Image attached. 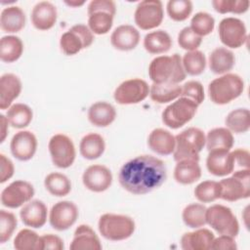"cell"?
Masks as SVG:
<instances>
[{
	"instance_id": "cell-1",
	"label": "cell",
	"mask_w": 250,
	"mask_h": 250,
	"mask_svg": "<svg viewBox=\"0 0 250 250\" xmlns=\"http://www.w3.org/2000/svg\"><path fill=\"white\" fill-rule=\"evenodd\" d=\"M167 179L165 163L149 154L127 161L119 170L120 186L130 193L141 195L158 188Z\"/></svg>"
},
{
	"instance_id": "cell-2",
	"label": "cell",
	"mask_w": 250,
	"mask_h": 250,
	"mask_svg": "<svg viewBox=\"0 0 250 250\" xmlns=\"http://www.w3.org/2000/svg\"><path fill=\"white\" fill-rule=\"evenodd\" d=\"M148 76L156 84H179L187 74L184 70L182 58L178 54L154 58L148 65Z\"/></svg>"
},
{
	"instance_id": "cell-3",
	"label": "cell",
	"mask_w": 250,
	"mask_h": 250,
	"mask_svg": "<svg viewBox=\"0 0 250 250\" xmlns=\"http://www.w3.org/2000/svg\"><path fill=\"white\" fill-rule=\"evenodd\" d=\"M244 91L243 79L235 73H226L215 78L208 85L211 102L216 104H227L237 99Z\"/></svg>"
},
{
	"instance_id": "cell-4",
	"label": "cell",
	"mask_w": 250,
	"mask_h": 250,
	"mask_svg": "<svg viewBox=\"0 0 250 250\" xmlns=\"http://www.w3.org/2000/svg\"><path fill=\"white\" fill-rule=\"evenodd\" d=\"M176 146L173 156L176 162L181 160L199 161V153L205 146V134L196 127H189L175 136Z\"/></svg>"
},
{
	"instance_id": "cell-5",
	"label": "cell",
	"mask_w": 250,
	"mask_h": 250,
	"mask_svg": "<svg viewBox=\"0 0 250 250\" xmlns=\"http://www.w3.org/2000/svg\"><path fill=\"white\" fill-rule=\"evenodd\" d=\"M98 229L103 237L111 241H121L133 235L136 224L127 215L105 213L98 222Z\"/></svg>"
},
{
	"instance_id": "cell-6",
	"label": "cell",
	"mask_w": 250,
	"mask_h": 250,
	"mask_svg": "<svg viewBox=\"0 0 250 250\" xmlns=\"http://www.w3.org/2000/svg\"><path fill=\"white\" fill-rule=\"evenodd\" d=\"M198 104L193 101L180 97L162 111V122L171 129H178L189 122L195 115Z\"/></svg>"
},
{
	"instance_id": "cell-7",
	"label": "cell",
	"mask_w": 250,
	"mask_h": 250,
	"mask_svg": "<svg viewBox=\"0 0 250 250\" xmlns=\"http://www.w3.org/2000/svg\"><path fill=\"white\" fill-rule=\"evenodd\" d=\"M206 224L220 234L235 237L239 232V224L229 207L214 204L206 209Z\"/></svg>"
},
{
	"instance_id": "cell-8",
	"label": "cell",
	"mask_w": 250,
	"mask_h": 250,
	"mask_svg": "<svg viewBox=\"0 0 250 250\" xmlns=\"http://www.w3.org/2000/svg\"><path fill=\"white\" fill-rule=\"evenodd\" d=\"M229 178L221 180L220 198L233 202L250 195V169L235 170Z\"/></svg>"
},
{
	"instance_id": "cell-9",
	"label": "cell",
	"mask_w": 250,
	"mask_h": 250,
	"mask_svg": "<svg viewBox=\"0 0 250 250\" xmlns=\"http://www.w3.org/2000/svg\"><path fill=\"white\" fill-rule=\"evenodd\" d=\"M93 42L94 33L90 28L83 23H77L62 33L60 39V47L66 56H73L82 49L90 47Z\"/></svg>"
},
{
	"instance_id": "cell-10",
	"label": "cell",
	"mask_w": 250,
	"mask_h": 250,
	"mask_svg": "<svg viewBox=\"0 0 250 250\" xmlns=\"http://www.w3.org/2000/svg\"><path fill=\"white\" fill-rule=\"evenodd\" d=\"M48 149L55 166L65 169L70 167L76 156V150L72 140L64 134L52 136L48 144Z\"/></svg>"
},
{
	"instance_id": "cell-11",
	"label": "cell",
	"mask_w": 250,
	"mask_h": 250,
	"mask_svg": "<svg viewBox=\"0 0 250 250\" xmlns=\"http://www.w3.org/2000/svg\"><path fill=\"white\" fill-rule=\"evenodd\" d=\"M163 17V5L159 0H144L139 2L134 14L135 23L143 30H149L159 26Z\"/></svg>"
},
{
	"instance_id": "cell-12",
	"label": "cell",
	"mask_w": 250,
	"mask_h": 250,
	"mask_svg": "<svg viewBox=\"0 0 250 250\" xmlns=\"http://www.w3.org/2000/svg\"><path fill=\"white\" fill-rule=\"evenodd\" d=\"M149 95L148 84L141 78H132L120 83L113 98L119 104H135L143 102Z\"/></svg>"
},
{
	"instance_id": "cell-13",
	"label": "cell",
	"mask_w": 250,
	"mask_h": 250,
	"mask_svg": "<svg viewBox=\"0 0 250 250\" xmlns=\"http://www.w3.org/2000/svg\"><path fill=\"white\" fill-rule=\"evenodd\" d=\"M219 37L221 42L229 48L237 49L247 40V30L244 22L237 18H225L219 23Z\"/></svg>"
},
{
	"instance_id": "cell-14",
	"label": "cell",
	"mask_w": 250,
	"mask_h": 250,
	"mask_svg": "<svg viewBox=\"0 0 250 250\" xmlns=\"http://www.w3.org/2000/svg\"><path fill=\"white\" fill-rule=\"evenodd\" d=\"M34 192V188L29 182L17 180L2 190L1 203L5 207L15 209L30 201Z\"/></svg>"
},
{
	"instance_id": "cell-15",
	"label": "cell",
	"mask_w": 250,
	"mask_h": 250,
	"mask_svg": "<svg viewBox=\"0 0 250 250\" xmlns=\"http://www.w3.org/2000/svg\"><path fill=\"white\" fill-rule=\"evenodd\" d=\"M79 211L75 203L62 200L55 203L49 214V222L53 229L62 231L72 227L78 219Z\"/></svg>"
},
{
	"instance_id": "cell-16",
	"label": "cell",
	"mask_w": 250,
	"mask_h": 250,
	"mask_svg": "<svg viewBox=\"0 0 250 250\" xmlns=\"http://www.w3.org/2000/svg\"><path fill=\"white\" fill-rule=\"evenodd\" d=\"M84 187L94 192H103L112 184L111 171L104 165L94 164L85 169L82 175Z\"/></svg>"
},
{
	"instance_id": "cell-17",
	"label": "cell",
	"mask_w": 250,
	"mask_h": 250,
	"mask_svg": "<svg viewBox=\"0 0 250 250\" xmlns=\"http://www.w3.org/2000/svg\"><path fill=\"white\" fill-rule=\"evenodd\" d=\"M13 156L20 161L31 159L37 149V139L31 131H20L16 133L10 143Z\"/></svg>"
},
{
	"instance_id": "cell-18",
	"label": "cell",
	"mask_w": 250,
	"mask_h": 250,
	"mask_svg": "<svg viewBox=\"0 0 250 250\" xmlns=\"http://www.w3.org/2000/svg\"><path fill=\"white\" fill-rule=\"evenodd\" d=\"M206 167L209 173L214 176L223 177L234 171V160L229 150L209 151L206 158Z\"/></svg>"
},
{
	"instance_id": "cell-19",
	"label": "cell",
	"mask_w": 250,
	"mask_h": 250,
	"mask_svg": "<svg viewBox=\"0 0 250 250\" xmlns=\"http://www.w3.org/2000/svg\"><path fill=\"white\" fill-rule=\"evenodd\" d=\"M47 206L39 199L28 201L20 211V217L22 223L33 229L42 228L47 222Z\"/></svg>"
},
{
	"instance_id": "cell-20",
	"label": "cell",
	"mask_w": 250,
	"mask_h": 250,
	"mask_svg": "<svg viewBox=\"0 0 250 250\" xmlns=\"http://www.w3.org/2000/svg\"><path fill=\"white\" fill-rule=\"evenodd\" d=\"M58 18L56 6L49 1H41L34 5L31 11V22L38 30L51 29Z\"/></svg>"
},
{
	"instance_id": "cell-21",
	"label": "cell",
	"mask_w": 250,
	"mask_h": 250,
	"mask_svg": "<svg viewBox=\"0 0 250 250\" xmlns=\"http://www.w3.org/2000/svg\"><path fill=\"white\" fill-rule=\"evenodd\" d=\"M140 42V32L130 24L117 26L110 35L111 45L119 51H130L135 49Z\"/></svg>"
},
{
	"instance_id": "cell-22",
	"label": "cell",
	"mask_w": 250,
	"mask_h": 250,
	"mask_svg": "<svg viewBox=\"0 0 250 250\" xmlns=\"http://www.w3.org/2000/svg\"><path fill=\"white\" fill-rule=\"evenodd\" d=\"M21 92V81L14 73H4L0 77V108L7 109Z\"/></svg>"
},
{
	"instance_id": "cell-23",
	"label": "cell",
	"mask_w": 250,
	"mask_h": 250,
	"mask_svg": "<svg viewBox=\"0 0 250 250\" xmlns=\"http://www.w3.org/2000/svg\"><path fill=\"white\" fill-rule=\"evenodd\" d=\"M147 146L153 152L159 155H170L175 149V136L168 130L156 128L148 135Z\"/></svg>"
},
{
	"instance_id": "cell-24",
	"label": "cell",
	"mask_w": 250,
	"mask_h": 250,
	"mask_svg": "<svg viewBox=\"0 0 250 250\" xmlns=\"http://www.w3.org/2000/svg\"><path fill=\"white\" fill-rule=\"evenodd\" d=\"M214 238V233L210 229L198 228L194 231L183 234L181 237V247L184 250H209Z\"/></svg>"
},
{
	"instance_id": "cell-25",
	"label": "cell",
	"mask_w": 250,
	"mask_h": 250,
	"mask_svg": "<svg viewBox=\"0 0 250 250\" xmlns=\"http://www.w3.org/2000/svg\"><path fill=\"white\" fill-rule=\"evenodd\" d=\"M69 248L71 250H101L102 244L90 226L80 225L74 231Z\"/></svg>"
},
{
	"instance_id": "cell-26",
	"label": "cell",
	"mask_w": 250,
	"mask_h": 250,
	"mask_svg": "<svg viewBox=\"0 0 250 250\" xmlns=\"http://www.w3.org/2000/svg\"><path fill=\"white\" fill-rule=\"evenodd\" d=\"M209 67L215 74L229 73L235 64L234 54L228 48L218 47L209 55Z\"/></svg>"
},
{
	"instance_id": "cell-27",
	"label": "cell",
	"mask_w": 250,
	"mask_h": 250,
	"mask_svg": "<svg viewBox=\"0 0 250 250\" xmlns=\"http://www.w3.org/2000/svg\"><path fill=\"white\" fill-rule=\"evenodd\" d=\"M88 120L97 127H107L116 118V110L112 104L106 102H97L88 109Z\"/></svg>"
},
{
	"instance_id": "cell-28",
	"label": "cell",
	"mask_w": 250,
	"mask_h": 250,
	"mask_svg": "<svg viewBox=\"0 0 250 250\" xmlns=\"http://www.w3.org/2000/svg\"><path fill=\"white\" fill-rule=\"evenodd\" d=\"M25 25V14L19 6H8L0 15V26L4 32L15 33Z\"/></svg>"
},
{
	"instance_id": "cell-29",
	"label": "cell",
	"mask_w": 250,
	"mask_h": 250,
	"mask_svg": "<svg viewBox=\"0 0 250 250\" xmlns=\"http://www.w3.org/2000/svg\"><path fill=\"white\" fill-rule=\"evenodd\" d=\"M205 145L208 151L230 150L234 144L232 133L226 127L211 129L205 136Z\"/></svg>"
},
{
	"instance_id": "cell-30",
	"label": "cell",
	"mask_w": 250,
	"mask_h": 250,
	"mask_svg": "<svg viewBox=\"0 0 250 250\" xmlns=\"http://www.w3.org/2000/svg\"><path fill=\"white\" fill-rule=\"evenodd\" d=\"M105 149L104 138L98 133H89L85 135L79 144V151L83 158L94 160L103 155Z\"/></svg>"
},
{
	"instance_id": "cell-31",
	"label": "cell",
	"mask_w": 250,
	"mask_h": 250,
	"mask_svg": "<svg viewBox=\"0 0 250 250\" xmlns=\"http://www.w3.org/2000/svg\"><path fill=\"white\" fill-rule=\"evenodd\" d=\"M173 41L169 33L165 30L158 29L148 32L144 38V47L146 52L153 55L163 54L170 50Z\"/></svg>"
},
{
	"instance_id": "cell-32",
	"label": "cell",
	"mask_w": 250,
	"mask_h": 250,
	"mask_svg": "<svg viewBox=\"0 0 250 250\" xmlns=\"http://www.w3.org/2000/svg\"><path fill=\"white\" fill-rule=\"evenodd\" d=\"M201 177V168L198 161L181 160L174 169V179L182 185H191Z\"/></svg>"
},
{
	"instance_id": "cell-33",
	"label": "cell",
	"mask_w": 250,
	"mask_h": 250,
	"mask_svg": "<svg viewBox=\"0 0 250 250\" xmlns=\"http://www.w3.org/2000/svg\"><path fill=\"white\" fill-rule=\"evenodd\" d=\"M23 52L21 39L15 35L3 36L0 40V59L4 62H14L18 61Z\"/></svg>"
},
{
	"instance_id": "cell-34",
	"label": "cell",
	"mask_w": 250,
	"mask_h": 250,
	"mask_svg": "<svg viewBox=\"0 0 250 250\" xmlns=\"http://www.w3.org/2000/svg\"><path fill=\"white\" fill-rule=\"evenodd\" d=\"M182 86L179 84H156L152 83L149 87V97L157 104H166L181 97Z\"/></svg>"
},
{
	"instance_id": "cell-35",
	"label": "cell",
	"mask_w": 250,
	"mask_h": 250,
	"mask_svg": "<svg viewBox=\"0 0 250 250\" xmlns=\"http://www.w3.org/2000/svg\"><path fill=\"white\" fill-rule=\"evenodd\" d=\"M10 125L14 128L22 129L27 127L33 118L32 109L25 104H12L6 114Z\"/></svg>"
},
{
	"instance_id": "cell-36",
	"label": "cell",
	"mask_w": 250,
	"mask_h": 250,
	"mask_svg": "<svg viewBox=\"0 0 250 250\" xmlns=\"http://www.w3.org/2000/svg\"><path fill=\"white\" fill-rule=\"evenodd\" d=\"M226 128L231 133L242 134L250 129V112L248 108H236L231 110L225 119Z\"/></svg>"
},
{
	"instance_id": "cell-37",
	"label": "cell",
	"mask_w": 250,
	"mask_h": 250,
	"mask_svg": "<svg viewBox=\"0 0 250 250\" xmlns=\"http://www.w3.org/2000/svg\"><path fill=\"white\" fill-rule=\"evenodd\" d=\"M45 188L54 196L62 197L67 195L71 190L70 180L63 174L52 172L45 177Z\"/></svg>"
},
{
	"instance_id": "cell-38",
	"label": "cell",
	"mask_w": 250,
	"mask_h": 250,
	"mask_svg": "<svg viewBox=\"0 0 250 250\" xmlns=\"http://www.w3.org/2000/svg\"><path fill=\"white\" fill-rule=\"evenodd\" d=\"M206 207L200 203L187 205L182 213V218L186 226L191 229H198L206 225Z\"/></svg>"
},
{
	"instance_id": "cell-39",
	"label": "cell",
	"mask_w": 250,
	"mask_h": 250,
	"mask_svg": "<svg viewBox=\"0 0 250 250\" xmlns=\"http://www.w3.org/2000/svg\"><path fill=\"white\" fill-rule=\"evenodd\" d=\"M182 63L186 74L196 76L204 72L206 67V58L199 50L189 51L184 55Z\"/></svg>"
},
{
	"instance_id": "cell-40",
	"label": "cell",
	"mask_w": 250,
	"mask_h": 250,
	"mask_svg": "<svg viewBox=\"0 0 250 250\" xmlns=\"http://www.w3.org/2000/svg\"><path fill=\"white\" fill-rule=\"evenodd\" d=\"M195 198L201 203L213 202L221 196V186L216 181H203L199 183L193 190Z\"/></svg>"
},
{
	"instance_id": "cell-41",
	"label": "cell",
	"mask_w": 250,
	"mask_h": 250,
	"mask_svg": "<svg viewBox=\"0 0 250 250\" xmlns=\"http://www.w3.org/2000/svg\"><path fill=\"white\" fill-rule=\"evenodd\" d=\"M17 250H42L41 236L30 229H21L14 239Z\"/></svg>"
},
{
	"instance_id": "cell-42",
	"label": "cell",
	"mask_w": 250,
	"mask_h": 250,
	"mask_svg": "<svg viewBox=\"0 0 250 250\" xmlns=\"http://www.w3.org/2000/svg\"><path fill=\"white\" fill-rule=\"evenodd\" d=\"M114 16L106 12H96L89 15L88 27L97 35L106 34L112 27Z\"/></svg>"
},
{
	"instance_id": "cell-43",
	"label": "cell",
	"mask_w": 250,
	"mask_h": 250,
	"mask_svg": "<svg viewBox=\"0 0 250 250\" xmlns=\"http://www.w3.org/2000/svg\"><path fill=\"white\" fill-rule=\"evenodd\" d=\"M169 18L175 21H186L192 12L190 0H169L166 5Z\"/></svg>"
},
{
	"instance_id": "cell-44",
	"label": "cell",
	"mask_w": 250,
	"mask_h": 250,
	"mask_svg": "<svg viewBox=\"0 0 250 250\" xmlns=\"http://www.w3.org/2000/svg\"><path fill=\"white\" fill-rule=\"evenodd\" d=\"M189 27L198 36H206L213 31L215 27V20L209 13L198 12L192 17Z\"/></svg>"
},
{
	"instance_id": "cell-45",
	"label": "cell",
	"mask_w": 250,
	"mask_h": 250,
	"mask_svg": "<svg viewBox=\"0 0 250 250\" xmlns=\"http://www.w3.org/2000/svg\"><path fill=\"white\" fill-rule=\"evenodd\" d=\"M250 2L248 0H214L212 6L214 10L220 14H244L249 9Z\"/></svg>"
},
{
	"instance_id": "cell-46",
	"label": "cell",
	"mask_w": 250,
	"mask_h": 250,
	"mask_svg": "<svg viewBox=\"0 0 250 250\" xmlns=\"http://www.w3.org/2000/svg\"><path fill=\"white\" fill-rule=\"evenodd\" d=\"M18 225L16 216L5 210H0V242H7L13 235Z\"/></svg>"
},
{
	"instance_id": "cell-47",
	"label": "cell",
	"mask_w": 250,
	"mask_h": 250,
	"mask_svg": "<svg viewBox=\"0 0 250 250\" xmlns=\"http://www.w3.org/2000/svg\"><path fill=\"white\" fill-rule=\"evenodd\" d=\"M201 42H202V37L194 33L189 26L184 27L178 34L179 46L182 49L187 50L188 52L197 50Z\"/></svg>"
},
{
	"instance_id": "cell-48",
	"label": "cell",
	"mask_w": 250,
	"mask_h": 250,
	"mask_svg": "<svg viewBox=\"0 0 250 250\" xmlns=\"http://www.w3.org/2000/svg\"><path fill=\"white\" fill-rule=\"evenodd\" d=\"M181 97L188 98L199 105L203 103L205 99L204 88L202 84L198 81H195V80L188 81L182 86Z\"/></svg>"
},
{
	"instance_id": "cell-49",
	"label": "cell",
	"mask_w": 250,
	"mask_h": 250,
	"mask_svg": "<svg viewBox=\"0 0 250 250\" xmlns=\"http://www.w3.org/2000/svg\"><path fill=\"white\" fill-rule=\"evenodd\" d=\"M96 12H106L112 16H115L116 14L115 2L112 0H92L87 7L88 16Z\"/></svg>"
},
{
	"instance_id": "cell-50",
	"label": "cell",
	"mask_w": 250,
	"mask_h": 250,
	"mask_svg": "<svg viewBox=\"0 0 250 250\" xmlns=\"http://www.w3.org/2000/svg\"><path fill=\"white\" fill-rule=\"evenodd\" d=\"M234 160V171L241 169H250V154L247 149L236 148L231 151Z\"/></svg>"
},
{
	"instance_id": "cell-51",
	"label": "cell",
	"mask_w": 250,
	"mask_h": 250,
	"mask_svg": "<svg viewBox=\"0 0 250 250\" xmlns=\"http://www.w3.org/2000/svg\"><path fill=\"white\" fill-rule=\"evenodd\" d=\"M14 163L5 154H0V183L3 184L11 179L14 175Z\"/></svg>"
},
{
	"instance_id": "cell-52",
	"label": "cell",
	"mask_w": 250,
	"mask_h": 250,
	"mask_svg": "<svg viewBox=\"0 0 250 250\" xmlns=\"http://www.w3.org/2000/svg\"><path fill=\"white\" fill-rule=\"evenodd\" d=\"M211 249L235 250V249H237V245H236V242H235L233 236L227 235V234H221L219 237L214 238Z\"/></svg>"
},
{
	"instance_id": "cell-53",
	"label": "cell",
	"mask_w": 250,
	"mask_h": 250,
	"mask_svg": "<svg viewBox=\"0 0 250 250\" xmlns=\"http://www.w3.org/2000/svg\"><path fill=\"white\" fill-rule=\"evenodd\" d=\"M41 246L42 250H62L64 248L62 239L60 236L52 233L44 234L41 236Z\"/></svg>"
},
{
	"instance_id": "cell-54",
	"label": "cell",
	"mask_w": 250,
	"mask_h": 250,
	"mask_svg": "<svg viewBox=\"0 0 250 250\" xmlns=\"http://www.w3.org/2000/svg\"><path fill=\"white\" fill-rule=\"evenodd\" d=\"M0 124H1V128H0V143H3L7 137L8 131H9V121L7 116L1 114L0 115Z\"/></svg>"
},
{
	"instance_id": "cell-55",
	"label": "cell",
	"mask_w": 250,
	"mask_h": 250,
	"mask_svg": "<svg viewBox=\"0 0 250 250\" xmlns=\"http://www.w3.org/2000/svg\"><path fill=\"white\" fill-rule=\"evenodd\" d=\"M64 3L69 6V7H73V8H77L80 7L82 5L85 4V1H77V0H70V1H64Z\"/></svg>"
}]
</instances>
